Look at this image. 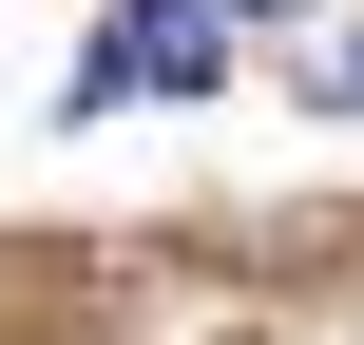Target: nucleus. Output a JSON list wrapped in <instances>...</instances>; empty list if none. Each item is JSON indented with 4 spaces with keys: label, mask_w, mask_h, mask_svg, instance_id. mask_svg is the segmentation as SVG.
I'll return each mask as SVG.
<instances>
[{
    "label": "nucleus",
    "mask_w": 364,
    "mask_h": 345,
    "mask_svg": "<svg viewBox=\"0 0 364 345\" xmlns=\"http://www.w3.org/2000/svg\"><path fill=\"white\" fill-rule=\"evenodd\" d=\"M211 77V0H115L96 19V58H77V96L115 115V96H192Z\"/></svg>",
    "instance_id": "f257e3e1"
},
{
    "label": "nucleus",
    "mask_w": 364,
    "mask_h": 345,
    "mask_svg": "<svg viewBox=\"0 0 364 345\" xmlns=\"http://www.w3.org/2000/svg\"><path fill=\"white\" fill-rule=\"evenodd\" d=\"M307 96H346V115H364V38H346V58H307Z\"/></svg>",
    "instance_id": "f03ea898"
}]
</instances>
